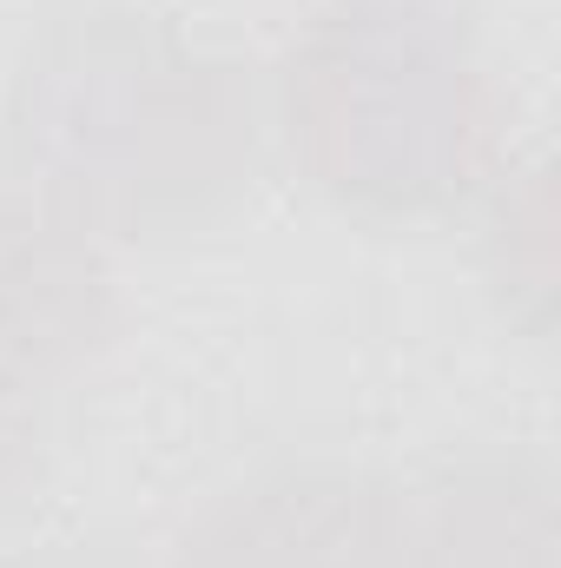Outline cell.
<instances>
[{
  "instance_id": "6da1fadb",
  "label": "cell",
  "mask_w": 561,
  "mask_h": 568,
  "mask_svg": "<svg viewBox=\"0 0 561 568\" xmlns=\"http://www.w3.org/2000/svg\"><path fill=\"white\" fill-rule=\"evenodd\" d=\"M100 265L27 212L0 205V463L40 436L47 404L100 331Z\"/></svg>"
}]
</instances>
